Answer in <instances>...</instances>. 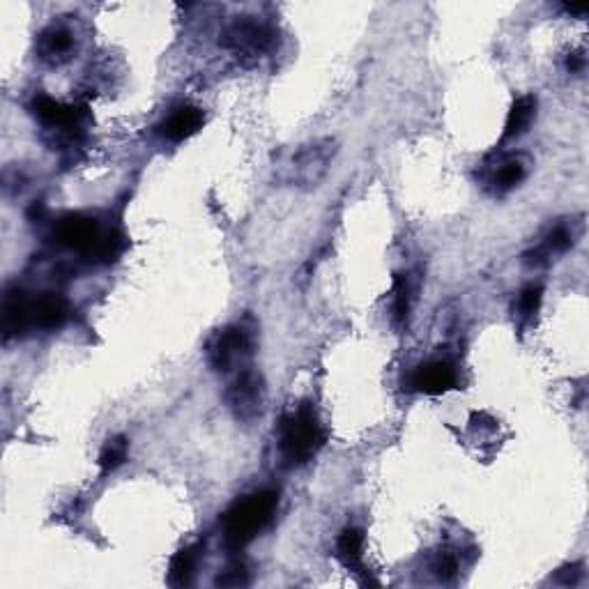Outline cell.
<instances>
[{
	"label": "cell",
	"mask_w": 589,
	"mask_h": 589,
	"mask_svg": "<svg viewBox=\"0 0 589 589\" xmlns=\"http://www.w3.org/2000/svg\"><path fill=\"white\" fill-rule=\"evenodd\" d=\"M336 152H339L336 139H316L302 143L295 150L281 152L277 164H274V175L286 187L313 189L330 173Z\"/></svg>",
	"instance_id": "1"
},
{
	"label": "cell",
	"mask_w": 589,
	"mask_h": 589,
	"mask_svg": "<svg viewBox=\"0 0 589 589\" xmlns=\"http://www.w3.org/2000/svg\"><path fill=\"white\" fill-rule=\"evenodd\" d=\"M277 509L279 493L270 491V488L244 495L224 514V523H221V527H224V546L231 553H240L272 523Z\"/></svg>",
	"instance_id": "2"
},
{
	"label": "cell",
	"mask_w": 589,
	"mask_h": 589,
	"mask_svg": "<svg viewBox=\"0 0 589 589\" xmlns=\"http://www.w3.org/2000/svg\"><path fill=\"white\" fill-rule=\"evenodd\" d=\"M325 445V428L320 424L313 405L302 403L281 417L279 422V451L288 465H304L313 461Z\"/></svg>",
	"instance_id": "3"
},
{
	"label": "cell",
	"mask_w": 589,
	"mask_h": 589,
	"mask_svg": "<svg viewBox=\"0 0 589 589\" xmlns=\"http://www.w3.org/2000/svg\"><path fill=\"white\" fill-rule=\"evenodd\" d=\"M254 353V330L244 323L226 325L205 343V357L212 371L228 373Z\"/></svg>",
	"instance_id": "4"
},
{
	"label": "cell",
	"mask_w": 589,
	"mask_h": 589,
	"mask_svg": "<svg viewBox=\"0 0 589 589\" xmlns=\"http://www.w3.org/2000/svg\"><path fill=\"white\" fill-rule=\"evenodd\" d=\"M221 47L242 60H258L274 47V30L254 17H240L221 35Z\"/></svg>",
	"instance_id": "5"
},
{
	"label": "cell",
	"mask_w": 589,
	"mask_h": 589,
	"mask_svg": "<svg viewBox=\"0 0 589 589\" xmlns=\"http://www.w3.org/2000/svg\"><path fill=\"white\" fill-rule=\"evenodd\" d=\"M104 237L106 233L99 228L97 221L81 212L65 214V217H60L56 221V226H53V240H56V244L70 251H79V254L90 260L97 256Z\"/></svg>",
	"instance_id": "6"
},
{
	"label": "cell",
	"mask_w": 589,
	"mask_h": 589,
	"mask_svg": "<svg viewBox=\"0 0 589 589\" xmlns=\"http://www.w3.org/2000/svg\"><path fill=\"white\" fill-rule=\"evenodd\" d=\"M226 405L237 422H254L263 415L265 405V380L258 371H240L226 389Z\"/></svg>",
	"instance_id": "7"
},
{
	"label": "cell",
	"mask_w": 589,
	"mask_h": 589,
	"mask_svg": "<svg viewBox=\"0 0 589 589\" xmlns=\"http://www.w3.org/2000/svg\"><path fill=\"white\" fill-rule=\"evenodd\" d=\"M30 111H33V116L40 120L44 127L53 129V132H63V134H76L88 118L86 106L63 104L47 95H37L33 99Z\"/></svg>",
	"instance_id": "8"
},
{
	"label": "cell",
	"mask_w": 589,
	"mask_h": 589,
	"mask_svg": "<svg viewBox=\"0 0 589 589\" xmlns=\"http://www.w3.org/2000/svg\"><path fill=\"white\" fill-rule=\"evenodd\" d=\"M410 385L415 392L426 396L447 394L458 385V369L449 359H431V362L417 366L410 378Z\"/></svg>",
	"instance_id": "9"
},
{
	"label": "cell",
	"mask_w": 589,
	"mask_h": 589,
	"mask_svg": "<svg viewBox=\"0 0 589 589\" xmlns=\"http://www.w3.org/2000/svg\"><path fill=\"white\" fill-rule=\"evenodd\" d=\"M578 226L569 221H560L550 231L543 235L541 244H537L532 251L523 254V263L527 267H546L555 256H562L576 244Z\"/></svg>",
	"instance_id": "10"
},
{
	"label": "cell",
	"mask_w": 589,
	"mask_h": 589,
	"mask_svg": "<svg viewBox=\"0 0 589 589\" xmlns=\"http://www.w3.org/2000/svg\"><path fill=\"white\" fill-rule=\"evenodd\" d=\"M205 116L198 106L180 104L168 113V116L157 125V134L168 143H182L198 134V129H203Z\"/></svg>",
	"instance_id": "11"
},
{
	"label": "cell",
	"mask_w": 589,
	"mask_h": 589,
	"mask_svg": "<svg viewBox=\"0 0 589 589\" xmlns=\"http://www.w3.org/2000/svg\"><path fill=\"white\" fill-rule=\"evenodd\" d=\"M35 49H37V56H40L42 63H47L51 67L63 65L72 58V53L76 49L74 33L65 26L51 24V26L44 28L40 35H37Z\"/></svg>",
	"instance_id": "12"
},
{
	"label": "cell",
	"mask_w": 589,
	"mask_h": 589,
	"mask_svg": "<svg viewBox=\"0 0 589 589\" xmlns=\"http://www.w3.org/2000/svg\"><path fill=\"white\" fill-rule=\"evenodd\" d=\"M33 302L28 300L24 290H10L3 302V339L10 341L14 336L24 334L33 325Z\"/></svg>",
	"instance_id": "13"
},
{
	"label": "cell",
	"mask_w": 589,
	"mask_h": 589,
	"mask_svg": "<svg viewBox=\"0 0 589 589\" xmlns=\"http://www.w3.org/2000/svg\"><path fill=\"white\" fill-rule=\"evenodd\" d=\"M30 313H33V325L40 327V330H60L67 320V302L60 297L58 293H42L37 300H33V307H30Z\"/></svg>",
	"instance_id": "14"
},
{
	"label": "cell",
	"mask_w": 589,
	"mask_h": 589,
	"mask_svg": "<svg viewBox=\"0 0 589 589\" xmlns=\"http://www.w3.org/2000/svg\"><path fill=\"white\" fill-rule=\"evenodd\" d=\"M534 116H537V99H534L532 95L518 97L516 102L511 104L507 125H504V132H502V143L520 139V136L530 129Z\"/></svg>",
	"instance_id": "15"
},
{
	"label": "cell",
	"mask_w": 589,
	"mask_h": 589,
	"mask_svg": "<svg viewBox=\"0 0 589 589\" xmlns=\"http://www.w3.org/2000/svg\"><path fill=\"white\" fill-rule=\"evenodd\" d=\"M336 557L348 571L366 573L364 571V532L359 527H346L336 539Z\"/></svg>",
	"instance_id": "16"
},
{
	"label": "cell",
	"mask_w": 589,
	"mask_h": 589,
	"mask_svg": "<svg viewBox=\"0 0 589 589\" xmlns=\"http://www.w3.org/2000/svg\"><path fill=\"white\" fill-rule=\"evenodd\" d=\"M198 555H201V546H187L178 550L171 557V566H168V585L171 587H185L194 578Z\"/></svg>",
	"instance_id": "17"
},
{
	"label": "cell",
	"mask_w": 589,
	"mask_h": 589,
	"mask_svg": "<svg viewBox=\"0 0 589 589\" xmlns=\"http://www.w3.org/2000/svg\"><path fill=\"white\" fill-rule=\"evenodd\" d=\"M394 300H392V316L396 325H405L410 318V309H412V297H415V286L408 274H396L394 279Z\"/></svg>",
	"instance_id": "18"
},
{
	"label": "cell",
	"mask_w": 589,
	"mask_h": 589,
	"mask_svg": "<svg viewBox=\"0 0 589 589\" xmlns=\"http://www.w3.org/2000/svg\"><path fill=\"white\" fill-rule=\"evenodd\" d=\"M525 175H527V168L520 159H504V162L493 171L491 185L495 191L504 194V191L516 189L520 182L525 180Z\"/></svg>",
	"instance_id": "19"
},
{
	"label": "cell",
	"mask_w": 589,
	"mask_h": 589,
	"mask_svg": "<svg viewBox=\"0 0 589 589\" xmlns=\"http://www.w3.org/2000/svg\"><path fill=\"white\" fill-rule=\"evenodd\" d=\"M541 302H543V288L539 286V283H530V286H525L523 290H520L516 307H514L518 323L520 325L530 323V320L539 313Z\"/></svg>",
	"instance_id": "20"
},
{
	"label": "cell",
	"mask_w": 589,
	"mask_h": 589,
	"mask_svg": "<svg viewBox=\"0 0 589 589\" xmlns=\"http://www.w3.org/2000/svg\"><path fill=\"white\" fill-rule=\"evenodd\" d=\"M127 454H129V442L127 438H122V435H116V438H111L106 442L102 454H99V470L104 474H109L113 470H118L122 463L127 461Z\"/></svg>",
	"instance_id": "21"
},
{
	"label": "cell",
	"mask_w": 589,
	"mask_h": 589,
	"mask_svg": "<svg viewBox=\"0 0 589 589\" xmlns=\"http://www.w3.org/2000/svg\"><path fill=\"white\" fill-rule=\"evenodd\" d=\"M431 571L440 583H451V580L458 576V571H461V564H458V557L451 553V550H440V553L433 557Z\"/></svg>",
	"instance_id": "22"
},
{
	"label": "cell",
	"mask_w": 589,
	"mask_h": 589,
	"mask_svg": "<svg viewBox=\"0 0 589 589\" xmlns=\"http://www.w3.org/2000/svg\"><path fill=\"white\" fill-rule=\"evenodd\" d=\"M214 585L217 587H247L249 585V571L244 569L242 564L228 566L226 571H221L217 578H214Z\"/></svg>",
	"instance_id": "23"
},
{
	"label": "cell",
	"mask_w": 589,
	"mask_h": 589,
	"mask_svg": "<svg viewBox=\"0 0 589 589\" xmlns=\"http://www.w3.org/2000/svg\"><path fill=\"white\" fill-rule=\"evenodd\" d=\"M583 67H585V56H583V53H571V56L566 58V70H569L571 74L583 72Z\"/></svg>",
	"instance_id": "24"
}]
</instances>
